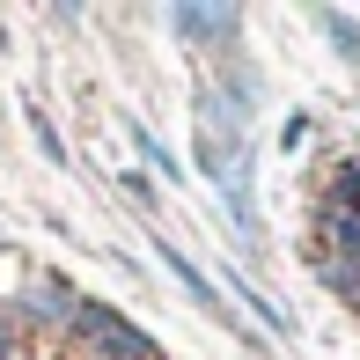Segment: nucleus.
Instances as JSON below:
<instances>
[{
	"label": "nucleus",
	"instance_id": "nucleus-1",
	"mask_svg": "<svg viewBox=\"0 0 360 360\" xmlns=\"http://www.w3.org/2000/svg\"><path fill=\"white\" fill-rule=\"evenodd\" d=\"M74 338H81L96 360H125L133 346H147V331H140L133 316H118L110 302H89V294H81V309H74Z\"/></svg>",
	"mask_w": 360,
	"mask_h": 360
},
{
	"label": "nucleus",
	"instance_id": "nucleus-12",
	"mask_svg": "<svg viewBox=\"0 0 360 360\" xmlns=\"http://www.w3.org/2000/svg\"><path fill=\"white\" fill-rule=\"evenodd\" d=\"M309 133H316V125H309V110H294V118L280 125V147H287V155H302V147H309Z\"/></svg>",
	"mask_w": 360,
	"mask_h": 360
},
{
	"label": "nucleus",
	"instance_id": "nucleus-8",
	"mask_svg": "<svg viewBox=\"0 0 360 360\" xmlns=\"http://www.w3.org/2000/svg\"><path fill=\"white\" fill-rule=\"evenodd\" d=\"M323 30H331V52L346 59V67H360V22H353V15H338V8H323Z\"/></svg>",
	"mask_w": 360,
	"mask_h": 360
},
{
	"label": "nucleus",
	"instance_id": "nucleus-5",
	"mask_svg": "<svg viewBox=\"0 0 360 360\" xmlns=\"http://www.w3.org/2000/svg\"><path fill=\"white\" fill-rule=\"evenodd\" d=\"M228 302H236L243 316H257L265 331H287V316H280V309H272V302H265V294H257L250 280H243V272H228Z\"/></svg>",
	"mask_w": 360,
	"mask_h": 360
},
{
	"label": "nucleus",
	"instance_id": "nucleus-3",
	"mask_svg": "<svg viewBox=\"0 0 360 360\" xmlns=\"http://www.w3.org/2000/svg\"><path fill=\"white\" fill-rule=\"evenodd\" d=\"M169 30L184 44H199V52H221V44L243 37V15L236 8H199V0H184V8H169Z\"/></svg>",
	"mask_w": 360,
	"mask_h": 360
},
{
	"label": "nucleus",
	"instance_id": "nucleus-2",
	"mask_svg": "<svg viewBox=\"0 0 360 360\" xmlns=\"http://www.w3.org/2000/svg\"><path fill=\"white\" fill-rule=\"evenodd\" d=\"M15 316H22V331H67L74 323V309H81V294L67 287V272H37L22 294H15Z\"/></svg>",
	"mask_w": 360,
	"mask_h": 360
},
{
	"label": "nucleus",
	"instance_id": "nucleus-7",
	"mask_svg": "<svg viewBox=\"0 0 360 360\" xmlns=\"http://www.w3.org/2000/svg\"><path fill=\"white\" fill-rule=\"evenodd\" d=\"M323 287H331L338 294V302H360V257H331V250H323Z\"/></svg>",
	"mask_w": 360,
	"mask_h": 360
},
{
	"label": "nucleus",
	"instance_id": "nucleus-6",
	"mask_svg": "<svg viewBox=\"0 0 360 360\" xmlns=\"http://www.w3.org/2000/svg\"><path fill=\"white\" fill-rule=\"evenodd\" d=\"M125 140H133V155H147V169H155V176H184V162H176L169 147H162L155 133H147L140 118H125Z\"/></svg>",
	"mask_w": 360,
	"mask_h": 360
},
{
	"label": "nucleus",
	"instance_id": "nucleus-13",
	"mask_svg": "<svg viewBox=\"0 0 360 360\" xmlns=\"http://www.w3.org/2000/svg\"><path fill=\"white\" fill-rule=\"evenodd\" d=\"M125 360H169V353H162L155 338H147V346H133V353H125Z\"/></svg>",
	"mask_w": 360,
	"mask_h": 360
},
{
	"label": "nucleus",
	"instance_id": "nucleus-4",
	"mask_svg": "<svg viewBox=\"0 0 360 360\" xmlns=\"http://www.w3.org/2000/svg\"><path fill=\"white\" fill-rule=\"evenodd\" d=\"M155 257H162V265L176 272V280H184V294H191V302H199V309H206V316H214V323H228V309H236V302H228V287H214V280H206V272L191 265V257L176 250L169 236H155Z\"/></svg>",
	"mask_w": 360,
	"mask_h": 360
},
{
	"label": "nucleus",
	"instance_id": "nucleus-11",
	"mask_svg": "<svg viewBox=\"0 0 360 360\" xmlns=\"http://www.w3.org/2000/svg\"><path fill=\"white\" fill-rule=\"evenodd\" d=\"M0 360H22V316L0 309Z\"/></svg>",
	"mask_w": 360,
	"mask_h": 360
},
{
	"label": "nucleus",
	"instance_id": "nucleus-9",
	"mask_svg": "<svg viewBox=\"0 0 360 360\" xmlns=\"http://www.w3.org/2000/svg\"><path fill=\"white\" fill-rule=\"evenodd\" d=\"M30 133H37V147H44V162H67V140H59V125L44 118L37 103H30Z\"/></svg>",
	"mask_w": 360,
	"mask_h": 360
},
{
	"label": "nucleus",
	"instance_id": "nucleus-10",
	"mask_svg": "<svg viewBox=\"0 0 360 360\" xmlns=\"http://www.w3.org/2000/svg\"><path fill=\"white\" fill-rule=\"evenodd\" d=\"M118 191L133 206H155V176H147V169H118Z\"/></svg>",
	"mask_w": 360,
	"mask_h": 360
}]
</instances>
